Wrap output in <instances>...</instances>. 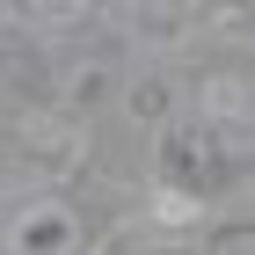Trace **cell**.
I'll return each instance as SVG.
<instances>
[{
	"label": "cell",
	"instance_id": "6da1fadb",
	"mask_svg": "<svg viewBox=\"0 0 255 255\" xmlns=\"http://www.w3.org/2000/svg\"><path fill=\"white\" fill-rule=\"evenodd\" d=\"M15 241H22L29 255H66V248H73V219H66L59 204H44V212H22Z\"/></svg>",
	"mask_w": 255,
	"mask_h": 255
},
{
	"label": "cell",
	"instance_id": "7a4b0ae2",
	"mask_svg": "<svg viewBox=\"0 0 255 255\" xmlns=\"http://www.w3.org/2000/svg\"><path fill=\"white\" fill-rule=\"evenodd\" d=\"M22 138H29V146H37L44 160H51V153L66 160V153L80 146V124H73V117H29V131H22Z\"/></svg>",
	"mask_w": 255,
	"mask_h": 255
},
{
	"label": "cell",
	"instance_id": "3957f363",
	"mask_svg": "<svg viewBox=\"0 0 255 255\" xmlns=\"http://www.w3.org/2000/svg\"><path fill=\"white\" fill-rule=\"evenodd\" d=\"M153 212L168 219V226H182V219H197V197H182V190H160V197H153Z\"/></svg>",
	"mask_w": 255,
	"mask_h": 255
}]
</instances>
